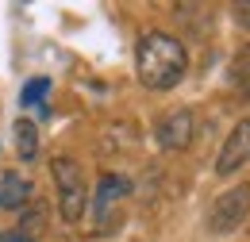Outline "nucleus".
<instances>
[{"mask_svg":"<svg viewBox=\"0 0 250 242\" xmlns=\"http://www.w3.org/2000/svg\"><path fill=\"white\" fill-rule=\"evenodd\" d=\"M188 69V54L185 46L166 35V31H146L135 46V73L146 89H173Z\"/></svg>","mask_w":250,"mask_h":242,"instance_id":"nucleus-1","label":"nucleus"},{"mask_svg":"<svg viewBox=\"0 0 250 242\" xmlns=\"http://www.w3.org/2000/svg\"><path fill=\"white\" fill-rule=\"evenodd\" d=\"M50 173H54V188H58V212L65 223H77L85 215L89 204V192H85V173L73 158H54L50 161Z\"/></svg>","mask_w":250,"mask_h":242,"instance_id":"nucleus-2","label":"nucleus"},{"mask_svg":"<svg viewBox=\"0 0 250 242\" xmlns=\"http://www.w3.org/2000/svg\"><path fill=\"white\" fill-rule=\"evenodd\" d=\"M250 215V184H235V188H227L223 196L212 200V208H208V231L212 235H231V231H239V223Z\"/></svg>","mask_w":250,"mask_h":242,"instance_id":"nucleus-3","label":"nucleus"},{"mask_svg":"<svg viewBox=\"0 0 250 242\" xmlns=\"http://www.w3.org/2000/svg\"><path fill=\"white\" fill-rule=\"evenodd\" d=\"M247 161H250V120H239L231 127V135H227L219 158H216V173L219 177H231V173L243 169Z\"/></svg>","mask_w":250,"mask_h":242,"instance_id":"nucleus-4","label":"nucleus"},{"mask_svg":"<svg viewBox=\"0 0 250 242\" xmlns=\"http://www.w3.org/2000/svg\"><path fill=\"white\" fill-rule=\"evenodd\" d=\"M154 135H158V146H162V150H185L188 139H192V112H188V108H177V112L162 116Z\"/></svg>","mask_w":250,"mask_h":242,"instance_id":"nucleus-5","label":"nucleus"},{"mask_svg":"<svg viewBox=\"0 0 250 242\" xmlns=\"http://www.w3.org/2000/svg\"><path fill=\"white\" fill-rule=\"evenodd\" d=\"M27 200H31V181H27L23 173L4 169V173H0V208L12 212V208H23Z\"/></svg>","mask_w":250,"mask_h":242,"instance_id":"nucleus-6","label":"nucleus"},{"mask_svg":"<svg viewBox=\"0 0 250 242\" xmlns=\"http://www.w3.org/2000/svg\"><path fill=\"white\" fill-rule=\"evenodd\" d=\"M12 135H16V150H20V158L31 161L35 154H39V127H35L31 120H16Z\"/></svg>","mask_w":250,"mask_h":242,"instance_id":"nucleus-7","label":"nucleus"},{"mask_svg":"<svg viewBox=\"0 0 250 242\" xmlns=\"http://www.w3.org/2000/svg\"><path fill=\"white\" fill-rule=\"evenodd\" d=\"M127 188H131V184H127L124 177H104V181H100V192H96V208H100V215L108 212L120 196H127Z\"/></svg>","mask_w":250,"mask_h":242,"instance_id":"nucleus-8","label":"nucleus"},{"mask_svg":"<svg viewBox=\"0 0 250 242\" xmlns=\"http://www.w3.org/2000/svg\"><path fill=\"white\" fill-rule=\"evenodd\" d=\"M231 85L250 96V46H247V50H243L235 61H231Z\"/></svg>","mask_w":250,"mask_h":242,"instance_id":"nucleus-9","label":"nucleus"},{"mask_svg":"<svg viewBox=\"0 0 250 242\" xmlns=\"http://www.w3.org/2000/svg\"><path fill=\"white\" fill-rule=\"evenodd\" d=\"M46 92H50V81H46V77H35V81L23 85L20 100H23V108H35V104H42V100H46Z\"/></svg>","mask_w":250,"mask_h":242,"instance_id":"nucleus-10","label":"nucleus"},{"mask_svg":"<svg viewBox=\"0 0 250 242\" xmlns=\"http://www.w3.org/2000/svg\"><path fill=\"white\" fill-rule=\"evenodd\" d=\"M231 12H235V23H243V27H250V0H247V4H235Z\"/></svg>","mask_w":250,"mask_h":242,"instance_id":"nucleus-11","label":"nucleus"},{"mask_svg":"<svg viewBox=\"0 0 250 242\" xmlns=\"http://www.w3.org/2000/svg\"><path fill=\"white\" fill-rule=\"evenodd\" d=\"M0 242H31L23 231H0Z\"/></svg>","mask_w":250,"mask_h":242,"instance_id":"nucleus-12","label":"nucleus"}]
</instances>
